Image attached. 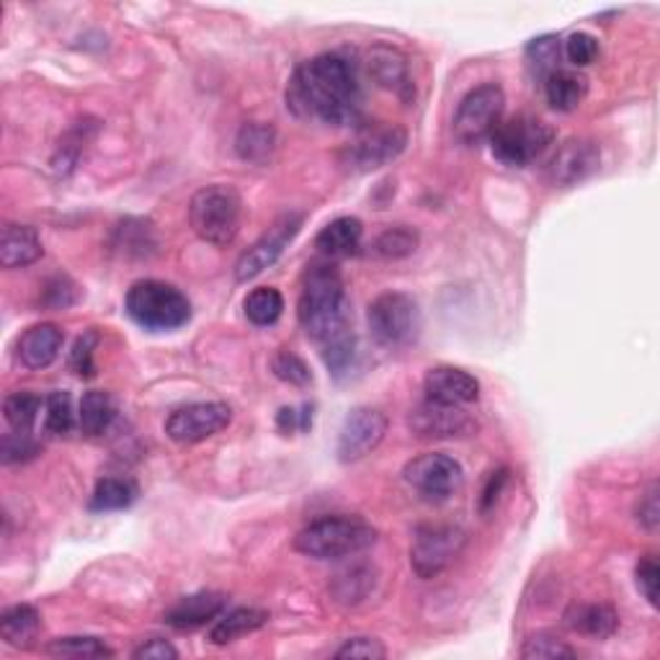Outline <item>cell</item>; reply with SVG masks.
Returning a JSON list of instances; mask_svg holds the SVG:
<instances>
[{
    "label": "cell",
    "instance_id": "6da1fadb",
    "mask_svg": "<svg viewBox=\"0 0 660 660\" xmlns=\"http://www.w3.org/2000/svg\"><path fill=\"white\" fill-rule=\"evenodd\" d=\"M364 91L357 62L340 52L302 62L287 83V109L304 122L328 127L359 124Z\"/></svg>",
    "mask_w": 660,
    "mask_h": 660
},
{
    "label": "cell",
    "instance_id": "7a4b0ae2",
    "mask_svg": "<svg viewBox=\"0 0 660 660\" xmlns=\"http://www.w3.org/2000/svg\"><path fill=\"white\" fill-rule=\"evenodd\" d=\"M297 321H300L304 336L321 346L340 333L351 331L344 279L331 261H312L304 272Z\"/></svg>",
    "mask_w": 660,
    "mask_h": 660
},
{
    "label": "cell",
    "instance_id": "3957f363",
    "mask_svg": "<svg viewBox=\"0 0 660 660\" xmlns=\"http://www.w3.org/2000/svg\"><path fill=\"white\" fill-rule=\"evenodd\" d=\"M377 542V529L359 516H325L295 537V550L312 560L353 557Z\"/></svg>",
    "mask_w": 660,
    "mask_h": 660
},
{
    "label": "cell",
    "instance_id": "277c9868",
    "mask_svg": "<svg viewBox=\"0 0 660 660\" xmlns=\"http://www.w3.org/2000/svg\"><path fill=\"white\" fill-rule=\"evenodd\" d=\"M124 310L140 328L151 333L179 331L191 321V302L173 284L145 279L134 281L124 297Z\"/></svg>",
    "mask_w": 660,
    "mask_h": 660
},
{
    "label": "cell",
    "instance_id": "5b68a950",
    "mask_svg": "<svg viewBox=\"0 0 660 660\" xmlns=\"http://www.w3.org/2000/svg\"><path fill=\"white\" fill-rule=\"evenodd\" d=\"M240 217H243L240 194L225 183L199 189L189 202L191 230L209 245H230L240 230Z\"/></svg>",
    "mask_w": 660,
    "mask_h": 660
},
{
    "label": "cell",
    "instance_id": "8992f818",
    "mask_svg": "<svg viewBox=\"0 0 660 660\" xmlns=\"http://www.w3.org/2000/svg\"><path fill=\"white\" fill-rule=\"evenodd\" d=\"M367 323L382 349H406L421 333V310L406 292H385L369 304Z\"/></svg>",
    "mask_w": 660,
    "mask_h": 660
},
{
    "label": "cell",
    "instance_id": "52a82bcc",
    "mask_svg": "<svg viewBox=\"0 0 660 660\" xmlns=\"http://www.w3.org/2000/svg\"><path fill=\"white\" fill-rule=\"evenodd\" d=\"M552 140H555V130L548 122L519 113L495 127L493 137L488 142H491L495 160L511 168H524L548 151Z\"/></svg>",
    "mask_w": 660,
    "mask_h": 660
},
{
    "label": "cell",
    "instance_id": "ba28073f",
    "mask_svg": "<svg viewBox=\"0 0 660 660\" xmlns=\"http://www.w3.org/2000/svg\"><path fill=\"white\" fill-rule=\"evenodd\" d=\"M506 94L499 83H482L472 88L454 113V140L465 147H478L493 137L495 127L503 122Z\"/></svg>",
    "mask_w": 660,
    "mask_h": 660
},
{
    "label": "cell",
    "instance_id": "9c48e42d",
    "mask_svg": "<svg viewBox=\"0 0 660 660\" xmlns=\"http://www.w3.org/2000/svg\"><path fill=\"white\" fill-rule=\"evenodd\" d=\"M465 542V529L454 524H421L410 544V567L423 580L439 578L459 557Z\"/></svg>",
    "mask_w": 660,
    "mask_h": 660
},
{
    "label": "cell",
    "instance_id": "30bf717a",
    "mask_svg": "<svg viewBox=\"0 0 660 660\" xmlns=\"http://www.w3.org/2000/svg\"><path fill=\"white\" fill-rule=\"evenodd\" d=\"M408 145V132L397 124L372 122L357 130L349 145L344 147V163L353 170H377L397 160Z\"/></svg>",
    "mask_w": 660,
    "mask_h": 660
},
{
    "label": "cell",
    "instance_id": "8fae6325",
    "mask_svg": "<svg viewBox=\"0 0 660 660\" xmlns=\"http://www.w3.org/2000/svg\"><path fill=\"white\" fill-rule=\"evenodd\" d=\"M403 478L425 501H449L463 488L465 470L457 459L442 452L418 454L403 470Z\"/></svg>",
    "mask_w": 660,
    "mask_h": 660
},
{
    "label": "cell",
    "instance_id": "7c38bea8",
    "mask_svg": "<svg viewBox=\"0 0 660 660\" xmlns=\"http://www.w3.org/2000/svg\"><path fill=\"white\" fill-rule=\"evenodd\" d=\"M304 217L300 212H287L268 230L261 236L248 251L240 255L236 264V279L238 281H251L255 276H261L266 268H272L276 261L281 259L284 248H287L300 232Z\"/></svg>",
    "mask_w": 660,
    "mask_h": 660
},
{
    "label": "cell",
    "instance_id": "4fadbf2b",
    "mask_svg": "<svg viewBox=\"0 0 660 660\" xmlns=\"http://www.w3.org/2000/svg\"><path fill=\"white\" fill-rule=\"evenodd\" d=\"M232 410L227 403H189L166 418V434L176 444H199L227 429Z\"/></svg>",
    "mask_w": 660,
    "mask_h": 660
},
{
    "label": "cell",
    "instance_id": "5bb4252c",
    "mask_svg": "<svg viewBox=\"0 0 660 660\" xmlns=\"http://www.w3.org/2000/svg\"><path fill=\"white\" fill-rule=\"evenodd\" d=\"M387 434V416L377 408H353L346 416L344 425H340L338 434V459L340 463L351 465L364 459L367 454H372L382 444V439Z\"/></svg>",
    "mask_w": 660,
    "mask_h": 660
},
{
    "label": "cell",
    "instance_id": "9a60e30c",
    "mask_svg": "<svg viewBox=\"0 0 660 660\" xmlns=\"http://www.w3.org/2000/svg\"><path fill=\"white\" fill-rule=\"evenodd\" d=\"M601 166V147L588 137H571L557 147L548 166V179L555 187H576Z\"/></svg>",
    "mask_w": 660,
    "mask_h": 660
},
{
    "label": "cell",
    "instance_id": "2e32d148",
    "mask_svg": "<svg viewBox=\"0 0 660 660\" xmlns=\"http://www.w3.org/2000/svg\"><path fill=\"white\" fill-rule=\"evenodd\" d=\"M425 400L463 408L480 397V382L459 367H434L423 380Z\"/></svg>",
    "mask_w": 660,
    "mask_h": 660
},
{
    "label": "cell",
    "instance_id": "e0dca14e",
    "mask_svg": "<svg viewBox=\"0 0 660 660\" xmlns=\"http://www.w3.org/2000/svg\"><path fill=\"white\" fill-rule=\"evenodd\" d=\"M367 73L372 77L380 88L389 91L403 101H410L416 94L413 81H410V70H408V57L400 52V49L387 47V45H377L367 52Z\"/></svg>",
    "mask_w": 660,
    "mask_h": 660
},
{
    "label": "cell",
    "instance_id": "ac0fdd59",
    "mask_svg": "<svg viewBox=\"0 0 660 660\" xmlns=\"http://www.w3.org/2000/svg\"><path fill=\"white\" fill-rule=\"evenodd\" d=\"M410 431L421 439H452L472 431V418L463 408L439 406V403L425 400L423 406L410 410Z\"/></svg>",
    "mask_w": 660,
    "mask_h": 660
},
{
    "label": "cell",
    "instance_id": "d6986e66",
    "mask_svg": "<svg viewBox=\"0 0 660 660\" xmlns=\"http://www.w3.org/2000/svg\"><path fill=\"white\" fill-rule=\"evenodd\" d=\"M62 344H65V333L57 328L55 323L32 325V328L24 331V336L19 338V361L26 369H47L60 357Z\"/></svg>",
    "mask_w": 660,
    "mask_h": 660
},
{
    "label": "cell",
    "instance_id": "ffe728a7",
    "mask_svg": "<svg viewBox=\"0 0 660 660\" xmlns=\"http://www.w3.org/2000/svg\"><path fill=\"white\" fill-rule=\"evenodd\" d=\"M227 599L223 593H194L181 599L170 612L166 614L168 627L179 629V633H191V629L204 627L212 620H217L225 612Z\"/></svg>",
    "mask_w": 660,
    "mask_h": 660
},
{
    "label": "cell",
    "instance_id": "44dd1931",
    "mask_svg": "<svg viewBox=\"0 0 660 660\" xmlns=\"http://www.w3.org/2000/svg\"><path fill=\"white\" fill-rule=\"evenodd\" d=\"M361 238H364V225L357 217H338L333 219L317 232L315 248L321 251L325 261L349 259L361 248Z\"/></svg>",
    "mask_w": 660,
    "mask_h": 660
},
{
    "label": "cell",
    "instance_id": "7402d4cb",
    "mask_svg": "<svg viewBox=\"0 0 660 660\" xmlns=\"http://www.w3.org/2000/svg\"><path fill=\"white\" fill-rule=\"evenodd\" d=\"M45 248L41 238L34 227L13 225L3 227V240H0V264L3 268H24L41 259Z\"/></svg>",
    "mask_w": 660,
    "mask_h": 660
},
{
    "label": "cell",
    "instance_id": "603a6c76",
    "mask_svg": "<svg viewBox=\"0 0 660 660\" xmlns=\"http://www.w3.org/2000/svg\"><path fill=\"white\" fill-rule=\"evenodd\" d=\"M565 624L591 640H609L620 627V616L609 604H573L565 612Z\"/></svg>",
    "mask_w": 660,
    "mask_h": 660
},
{
    "label": "cell",
    "instance_id": "cb8c5ba5",
    "mask_svg": "<svg viewBox=\"0 0 660 660\" xmlns=\"http://www.w3.org/2000/svg\"><path fill=\"white\" fill-rule=\"evenodd\" d=\"M41 627V616L32 604L9 607L0 614V637L11 648H32Z\"/></svg>",
    "mask_w": 660,
    "mask_h": 660
},
{
    "label": "cell",
    "instance_id": "d4e9b609",
    "mask_svg": "<svg viewBox=\"0 0 660 660\" xmlns=\"http://www.w3.org/2000/svg\"><path fill=\"white\" fill-rule=\"evenodd\" d=\"M588 94V81L576 70H555L544 77V96L555 111H576Z\"/></svg>",
    "mask_w": 660,
    "mask_h": 660
},
{
    "label": "cell",
    "instance_id": "484cf974",
    "mask_svg": "<svg viewBox=\"0 0 660 660\" xmlns=\"http://www.w3.org/2000/svg\"><path fill=\"white\" fill-rule=\"evenodd\" d=\"M266 622H268V612H264V609H253V607L232 609V612L219 614L215 627L209 629V640L215 645H230L240 640V637L261 629Z\"/></svg>",
    "mask_w": 660,
    "mask_h": 660
},
{
    "label": "cell",
    "instance_id": "4316f807",
    "mask_svg": "<svg viewBox=\"0 0 660 660\" xmlns=\"http://www.w3.org/2000/svg\"><path fill=\"white\" fill-rule=\"evenodd\" d=\"M113 418H117V408L109 393L104 389H88L81 400V429L85 436L98 439L111 429Z\"/></svg>",
    "mask_w": 660,
    "mask_h": 660
},
{
    "label": "cell",
    "instance_id": "83f0119b",
    "mask_svg": "<svg viewBox=\"0 0 660 660\" xmlns=\"http://www.w3.org/2000/svg\"><path fill=\"white\" fill-rule=\"evenodd\" d=\"M137 485L130 478H104L96 482L88 508L96 511V514L130 508L137 501Z\"/></svg>",
    "mask_w": 660,
    "mask_h": 660
},
{
    "label": "cell",
    "instance_id": "f1b7e54d",
    "mask_svg": "<svg viewBox=\"0 0 660 660\" xmlns=\"http://www.w3.org/2000/svg\"><path fill=\"white\" fill-rule=\"evenodd\" d=\"M274 145H276L274 127L261 122L245 124L243 130L238 132V140H236V151L240 158L248 163H259V166H264V163L272 158Z\"/></svg>",
    "mask_w": 660,
    "mask_h": 660
},
{
    "label": "cell",
    "instance_id": "f546056e",
    "mask_svg": "<svg viewBox=\"0 0 660 660\" xmlns=\"http://www.w3.org/2000/svg\"><path fill=\"white\" fill-rule=\"evenodd\" d=\"M321 349H323L321 353L325 367H328L333 377L336 380L349 377L351 369L357 367V359H359V344H357V336H353V331L340 333V336L328 340V344H323Z\"/></svg>",
    "mask_w": 660,
    "mask_h": 660
},
{
    "label": "cell",
    "instance_id": "4dcf8cb0",
    "mask_svg": "<svg viewBox=\"0 0 660 660\" xmlns=\"http://www.w3.org/2000/svg\"><path fill=\"white\" fill-rule=\"evenodd\" d=\"M47 656L55 658H70V660H94V658H113V650L98 637H57L49 645H45Z\"/></svg>",
    "mask_w": 660,
    "mask_h": 660
},
{
    "label": "cell",
    "instance_id": "1f68e13d",
    "mask_svg": "<svg viewBox=\"0 0 660 660\" xmlns=\"http://www.w3.org/2000/svg\"><path fill=\"white\" fill-rule=\"evenodd\" d=\"M41 413V397L34 393H11L3 403V416L5 421L16 434H32V429L37 425V418Z\"/></svg>",
    "mask_w": 660,
    "mask_h": 660
},
{
    "label": "cell",
    "instance_id": "d6a6232c",
    "mask_svg": "<svg viewBox=\"0 0 660 660\" xmlns=\"http://www.w3.org/2000/svg\"><path fill=\"white\" fill-rule=\"evenodd\" d=\"M245 317L259 328H266V325H274L281 317L284 312V297L279 289L274 287H259L253 289L251 295L245 297Z\"/></svg>",
    "mask_w": 660,
    "mask_h": 660
},
{
    "label": "cell",
    "instance_id": "836d02e7",
    "mask_svg": "<svg viewBox=\"0 0 660 660\" xmlns=\"http://www.w3.org/2000/svg\"><path fill=\"white\" fill-rule=\"evenodd\" d=\"M374 588V571L367 565H353L349 571L338 573L333 580V596L344 604H359L361 599Z\"/></svg>",
    "mask_w": 660,
    "mask_h": 660
},
{
    "label": "cell",
    "instance_id": "e575fe53",
    "mask_svg": "<svg viewBox=\"0 0 660 660\" xmlns=\"http://www.w3.org/2000/svg\"><path fill=\"white\" fill-rule=\"evenodd\" d=\"M372 248L380 259H387V261L406 259V255H410L418 248V232L410 230L408 225L387 227L385 232H380Z\"/></svg>",
    "mask_w": 660,
    "mask_h": 660
},
{
    "label": "cell",
    "instance_id": "d590c367",
    "mask_svg": "<svg viewBox=\"0 0 660 660\" xmlns=\"http://www.w3.org/2000/svg\"><path fill=\"white\" fill-rule=\"evenodd\" d=\"M73 397L65 389H55L45 400V429L52 436H68L73 431Z\"/></svg>",
    "mask_w": 660,
    "mask_h": 660
},
{
    "label": "cell",
    "instance_id": "8d00e7d4",
    "mask_svg": "<svg viewBox=\"0 0 660 660\" xmlns=\"http://www.w3.org/2000/svg\"><path fill=\"white\" fill-rule=\"evenodd\" d=\"M519 656L524 660H552V658H576V648H571L565 640H560L552 633H537L529 640H524Z\"/></svg>",
    "mask_w": 660,
    "mask_h": 660
},
{
    "label": "cell",
    "instance_id": "74e56055",
    "mask_svg": "<svg viewBox=\"0 0 660 660\" xmlns=\"http://www.w3.org/2000/svg\"><path fill=\"white\" fill-rule=\"evenodd\" d=\"M527 62L529 68L535 70L537 75H542V81L548 77L550 73H555L557 62H560V39L557 37H539V39H531L529 47H527Z\"/></svg>",
    "mask_w": 660,
    "mask_h": 660
},
{
    "label": "cell",
    "instance_id": "f35d334b",
    "mask_svg": "<svg viewBox=\"0 0 660 660\" xmlns=\"http://www.w3.org/2000/svg\"><path fill=\"white\" fill-rule=\"evenodd\" d=\"M272 369H274L276 377H279L281 382H287V385L304 387V385H310V382H312L310 367L304 364V359H302V357H297L295 351L281 349V351L274 357Z\"/></svg>",
    "mask_w": 660,
    "mask_h": 660
},
{
    "label": "cell",
    "instance_id": "ab89813d",
    "mask_svg": "<svg viewBox=\"0 0 660 660\" xmlns=\"http://www.w3.org/2000/svg\"><path fill=\"white\" fill-rule=\"evenodd\" d=\"M565 57L573 68H588L599 57V39L588 32L571 34L565 41Z\"/></svg>",
    "mask_w": 660,
    "mask_h": 660
},
{
    "label": "cell",
    "instance_id": "60d3db41",
    "mask_svg": "<svg viewBox=\"0 0 660 660\" xmlns=\"http://www.w3.org/2000/svg\"><path fill=\"white\" fill-rule=\"evenodd\" d=\"M98 346V333L91 328L88 333H83L81 338L75 340L73 353H70V367H73L75 374L81 377H94L96 367H94V351Z\"/></svg>",
    "mask_w": 660,
    "mask_h": 660
},
{
    "label": "cell",
    "instance_id": "b9f144b4",
    "mask_svg": "<svg viewBox=\"0 0 660 660\" xmlns=\"http://www.w3.org/2000/svg\"><path fill=\"white\" fill-rule=\"evenodd\" d=\"M658 560L652 555H645L635 567V580L640 593L645 596V601H648L652 609H658Z\"/></svg>",
    "mask_w": 660,
    "mask_h": 660
},
{
    "label": "cell",
    "instance_id": "7bdbcfd3",
    "mask_svg": "<svg viewBox=\"0 0 660 660\" xmlns=\"http://www.w3.org/2000/svg\"><path fill=\"white\" fill-rule=\"evenodd\" d=\"M635 516L640 521V527L650 535H656L658 524H660V503H658V482H650L648 491L640 495L635 506Z\"/></svg>",
    "mask_w": 660,
    "mask_h": 660
},
{
    "label": "cell",
    "instance_id": "ee69618b",
    "mask_svg": "<svg viewBox=\"0 0 660 660\" xmlns=\"http://www.w3.org/2000/svg\"><path fill=\"white\" fill-rule=\"evenodd\" d=\"M336 658H372L380 660L387 656V648L380 640H374V637H351V640H346L340 648L333 652Z\"/></svg>",
    "mask_w": 660,
    "mask_h": 660
},
{
    "label": "cell",
    "instance_id": "f6af8a7d",
    "mask_svg": "<svg viewBox=\"0 0 660 660\" xmlns=\"http://www.w3.org/2000/svg\"><path fill=\"white\" fill-rule=\"evenodd\" d=\"M75 289L77 287L68 279V276H57V279L47 284L45 304H47V308H52V310H65L77 300Z\"/></svg>",
    "mask_w": 660,
    "mask_h": 660
},
{
    "label": "cell",
    "instance_id": "bcb514c9",
    "mask_svg": "<svg viewBox=\"0 0 660 660\" xmlns=\"http://www.w3.org/2000/svg\"><path fill=\"white\" fill-rule=\"evenodd\" d=\"M3 465H13V463H24V459L34 457L37 454V444L32 442V434H9L3 439Z\"/></svg>",
    "mask_w": 660,
    "mask_h": 660
},
{
    "label": "cell",
    "instance_id": "7dc6e473",
    "mask_svg": "<svg viewBox=\"0 0 660 660\" xmlns=\"http://www.w3.org/2000/svg\"><path fill=\"white\" fill-rule=\"evenodd\" d=\"M134 660H176L179 658V650L173 648L168 640L163 637H153V640L142 643L137 650L132 652Z\"/></svg>",
    "mask_w": 660,
    "mask_h": 660
},
{
    "label": "cell",
    "instance_id": "c3c4849f",
    "mask_svg": "<svg viewBox=\"0 0 660 660\" xmlns=\"http://www.w3.org/2000/svg\"><path fill=\"white\" fill-rule=\"evenodd\" d=\"M506 482H508V470H506V467H503V470H499V472H493L491 478H488L485 488H482V499H480V511H482V514H488V511H491L495 506V501L501 499L503 485H506Z\"/></svg>",
    "mask_w": 660,
    "mask_h": 660
},
{
    "label": "cell",
    "instance_id": "681fc988",
    "mask_svg": "<svg viewBox=\"0 0 660 660\" xmlns=\"http://www.w3.org/2000/svg\"><path fill=\"white\" fill-rule=\"evenodd\" d=\"M312 410L304 406L302 413H297V408H281L279 416H276V425L284 431V434H292V431H304L310 425V416Z\"/></svg>",
    "mask_w": 660,
    "mask_h": 660
}]
</instances>
